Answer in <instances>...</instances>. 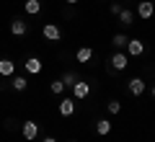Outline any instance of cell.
<instances>
[{
  "label": "cell",
  "instance_id": "44dd1931",
  "mask_svg": "<svg viewBox=\"0 0 155 142\" xmlns=\"http://www.w3.org/2000/svg\"><path fill=\"white\" fill-rule=\"evenodd\" d=\"M119 11H122V5H119V3H114V5H111V13H114V16H119Z\"/></svg>",
  "mask_w": 155,
  "mask_h": 142
},
{
  "label": "cell",
  "instance_id": "3957f363",
  "mask_svg": "<svg viewBox=\"0 0 155 142\" xmlns=\"http://www.w3.org/2000/svg\"><path fill=\"white\" fill-rule=\"evenodd\" d=\"M41 34H44V39H49V41H60L62 39V31L57 23H47L44 28H41Z\"/></svg>",
  "mask_w": 155,
  "mask_h": 142
},
{
  "label": "cell",
  "instance_id": "ffe728a7",
  "mask_svg": "<svg viewBox=\"0 0 155 142\" xmlns=\"http://www.w3.org/2000/svg\"><path fill=\"white\" fill-rule=\"evenodd\" d=\"M75 80H78V75H75V72H65V75H62V83H65V85H72Z\"/></svg>",
  "mask_w": 155,
  "mask_h": 142
},
{
  "label": "cell",
  "instance_id": "cb8c5ba5",
  "mask_svg": "<svg viewBox=\"0 0 155 142\" xmlns=\"http://www.w3.org/2000/svg\"><path fill=\"white\" fill-rule=\"evenodd\" d=\"M153 98H155V85H153Z\"/></svg>",
  "mask_w": 155,
  "mask_h": 142
},
{
  "label": "cell",
  "instance_id": "603a6c76",
  "mask_svg": "<svg viewBox=\"0 0 155 142\" xmlns=\"http://www.w3.org/2000/svg\"><path fill=\"white\" fill-rule=\"evenodd\" d=\"M67 3H70V5H75V3H78V0H67Z\"/></svg>",
  "mask_w": 155,
  "mask_h": 142
},
{
  "label": "cell",
  "instance_id": "2e32d148",
  "mask_svg": "<svg viewBox=\"0 0 155 142\" xmlns=\"http://www.w3.org/2000/svg\"><path fill=\"white\" fill-rule=\"evenodd\" d=\"M127 41H129V36H127V34H114V39H111V44H114L116 49L127 47Z\"/></svg>",
  "mask_w": 155,
  "mask_h": 142
},
{
  "label": "cell",
  "instance_id": "4fadbf2b",
  "mask_svg": "<svg viewBox=\"0 0 155 142\" xmlns=\"http://www.w3.org/2000/svg\"><path fill=\"white\" fill-rule=\"evenodd\" d=\"M23 8H26L28 16H36V13H41V0H26Z\"/></svg>",
  "mask_w": 155,
  "mask_h": 142
},
{
  "label": "cell",
  "instance_id": "7a4b0ae2",
  "mask_svg": "<svg viewBox=\"0 0 155 142\" xmlns=\"http://www.w3.org/2000/svg\"><path fill=\"white\" fill-rule=\"evenodd\" d=\"M137 13H140V18H142V21H150V18L155 16V3H153V0H140Z\"/></svg>",
  "mask_w": 155,
  "mask_h": 142
},
{
  "label": "cell",
  "instance_id": "8fae6325",
  "mask_svg": "<svg viewBox=\"0 0 155 142\" xmlns=\"http://www.w3.org/2000/svg\"><path fill=\"white\" fill-rule=\"evenodd\" d=\"M127 49H129V57H140L145 52V44L140 41V39H129V41H127Z\"/></svg>",
  "mask_w": 155,
  "mask_h": 142
},
{
  "label": "cell",
  "instance_id": "52a82bcc",
  "mask_svg": "<svg viewBox=\"0 0 155 142\" xmlns=\"http://www.w3.org/2000/svg\"><path fill=\"white\" fill-rule=\"evenodd\" d=\"M57 111H60L62 116H72L75 114V98H62L60 106H57Z\"/></svg>",
  "mask_w": 155,
  "mask_h": 142
},
{
  "label": "cell",
  "instance_id": "7c38bea8",
  "mask_svg": "<svg viewBox=\"0 0 155 142\" xmlns=\"http://www.w3.org/2000/svg\"><path fill=\"white\" fill-rule=\"evenodd\" d=\"M13 72H16V62L3 57V60H0V75H3V78H11Z\"/></svg>",
  "mask_w": 155,
  "mask_h": 142
},
{
  "label": "cell",
  "instance_id": "6da1fadb",
  "mask_svg": "<svg viewBox=\"0 0 155 142\" xmlns=\"http://www.w3.org/2000/svg\"><path fill=\"white\" fill-rule=\"evenodd\" d=\"M91 96V85L85 80H75L72 83V98L75 101H83V98H88Z\"/></svg>",
  "mask_w": 155,
  "mask_h": 142
},
{
  "label": "cell",
  "instance_id": "9c48e42d",
  "mask_svg": "<svg viewBox=\"0 0 155 142\" xmlns=\"http://www.w3.org/2000/svg\"><path fill=\"white\" fill-rule=\"evenodd\" d=\"M26 31H28V23L23 21V18H13V23H11V34L13 36H23Z\"/></svg>",
  "mask_w": 155,
  "mask_h": 142
},
{
  "label": "cell",
  "instance_id": "8992f818",
  "mask_svg": "<svg viewBox=\"0 0 155 142\" xmlns=\"http://www.w3.org/2000/svg\"><path fill=\"white\" fill-rule=\"evenodd\" d=\"M145 88H147V85H145L142 78H132V80H129V85H127V91L132 93V96H142Z\"/></svg>",
  "mask_w": 155,
  "mask_h": 142
},
{
  "label": "cell",
  "instance_id": "5bb4252c",
  "mask_svg": "<svg viewBox=\"0 0 155 142\" xmlns=\"http://www.w3.org/2000/svg\"><path fill=\"white\" fill-rule=\"evenodd\" d=\"M96 132H98L101 137H106L111 132V121L109 119H98V121H96Z\"/></svg>",
  "mask_w": 155,
  "mask_h": 142
},
{
  "label": "cell",
  "instance_id": "9a60e30c",
  "mask_svg": "<svg viewBox=\"0 0 155 142\" xmlns=\"http://www.w3.org/2000/svg\"><path fill=\"white\" fill-rule=\"evenodd\" d=\"M11 85L16 88L18 93H21V91H26V85H28V83H26V78H23V75H13V80H11Z\"/></svg>",
  "mask_w": 155,
  "mask_h": 142
},
{
  "label": "cell",
  "instance_id": "ac0fdd59",
  "mask_svg": "<svg viewBox=\"0 0 155 142\" xmlns=\"http://www.w3.org/2000/svg\"><path fill=\"white\" fill-rule=\"evenodd\" d=\"M49 91L54 93V96H60V93L65 91V83H62V80H52V85H49Z\"/></svg>",
  "mask_w": 155,
  "mask_h": 142
},
{
  "label": "cell",
  "instance_id": "5b68a950",
  "mask_svg": "<svg viewBox=\"0 0 155 142\" xmlns=\"http://www.w3.org/2000/svg\"><path fill=\"white\" fill-rule=\"evenodd\" d=\"M21 134L26 137L28 142H31V140H36V134H39V124H36V121H26V124L21 127Z\"/></svg>",
  "mask_w": 155,
  "mask_h": 142
},
{
  "label": "cell",
  "instance_id": "7402d4cb",
  "mask_svg": "<svg viewBox=\"0 0 155 142\" xmlns=\"http://www.w3.org/2000/svg\"><path fill=\"white\" fill-rule=\"evenodd\" d=\"M44 142H57V140H54V137H44Z\"/></svg>",
  "mask_w": 155,
  "mask_h": 142
},
{
  "label": "cell",
  "instance_id": "d4e9b609",
  "mask_svg": "<svg viewBox=\"0 0 155 142\" xmlns=\"http://www.w3.org/2000/svg\"><path fill=\"white\" fill-rule=\"evenodd\" d=\"M70 142H72V140H70Z\"/></svg>",
  "mask_w": 155,
  "mask_h": 142
},
{
  "label": "cell",
  "instance_id": "e0dca14e",
  "mask_svg": "<svg viewBox=\"0 0 155 142\" xmlns=\"http://www.w3.org/2000/svg\"><path fill=\"white\" fill-rule=\"evenodd\" d=\"M119 23H124V26L134 23V13L132 11H119Z\"/></svg>",
  "mask_w": 155,
  "mask_h": 142
},
{
  "label": "cell",
  "instance_id": "d6986e66",
  "mask_svg": "<svg viewBox=\"0 0 155 142\" xmlns=\"http://www.w3.org/2000/svg\"><path fill=\"white\" fill-rule=\"evenodd\" d=\"M106 109H109V114H119V111H122V104H119V101H109Z\"/></svg>",
  "mask_w": 155,
  "mask_h": 142
},
{
  "label": "cell",
  "instance_id": "30bf717a",
  "mask_svg": "<svg viewBox=\"0 0 155 142\" xmlns=\"http://www.w3.org/2000/svg\"><path fill=\"white\" fill-rule=\"evenodd\" d=\"M75 60L80 62V65H88V62L93 60V49H91V47H80V49L75 52Z\"/></svg>",
  "mask_w": 155,
  "mask_h": 142
},
{
  "label": "cell",
  "instance_id": "277c9868",
  "mask_svg": "<svg viewBox=\"0 0 155 142\" xmlns=\"http://www.w3.org/2000/svg\"><path fill=\"white\" fill-rule=\"evenodd\" d=\"M127 65H129V54H124V52H116V54L111 57V67H114L116 72H122Z\"/></svg>",
  "mask_w": 155,
  "mask_h": 142
},
{
  "label": "cell",
  "instance_id": "ba28073f",
  "mask_svg": "<svg viewBox=\"0 0 155 142\" xmlns=\"http://www.w3.org/2000/svg\"><path fill=\"white\" fill-rule=\"evenodd\" d=\"M23 65H26V72H28V75H39V72H41V67H44L39 57H28Z\"/></svg>",
  "mask_w": 155,
  "mask_h": 142
}]
</instances>
